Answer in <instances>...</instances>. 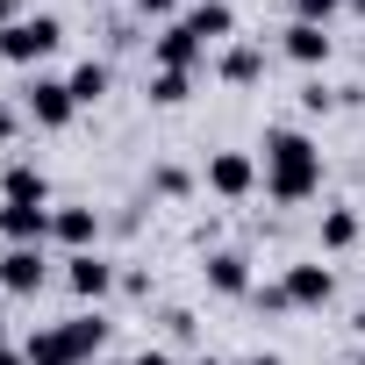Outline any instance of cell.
<instances>
[{
    "label": "cell",
    "instance_id": "cell-25",
    "mask_svg": "<svg viewBox=\"0 0 365 365\" xmlns=\"http://www.w3.org/2000/svg\"><path fill=\"white\" fill-rule=\"evenodd\" d=\"M251 365H279V358H272V351H258V358H251Z\"/></svg>",
    "mask_w": 365,
    "mask_h": 365
},
{
    "label": "cell",
    "instance_id": "cell-16",
    "mask_svg": "<svg viewBox=\"0 0 365 365\" xmlns=\"http://www.w3.org/2000/svg\"><path fill=\"white\" fill-rule=\"evenodd\" d=\"M222 79H230V86H258V79H265V51H258V43H237V51L222 58Z\"/></svg>",
    "mask_w": 365,
    "mask_h": 365
},
{
    "label": "cell",
    "instance_id": "cell-4",
    "mask_svg": "<svg viewBox=\"0 0 365 365\" xmlns=\"http://www.w3.org/2000/svg\"><path fill=\"white\" fill-rule=\"evenodd\" d=\"M208 187H215L222 201H244V194L258 187V165H251L244 150H215V158H208Z\"/></svg>",
    "mask_w": 365,
    "mask_h": 365
},
{
    "label": "cell",
    "instance_id": "cell-12",
    "mask_svg": "<svg viewBox=\"0 0 365 365\" xmlns=\"http://www.w3.org/2000/svg\"><path fill=\"white\" fill-rule=\"evenodd\" d=\"M287 58H294V65H322V58H329L322 22H294V29H287Z\"/></svg>",
    "mask_w": 365,
    "mask_h": 365
},
{
    "label": "cell",
    "instance_id": "cell-26",
    "mask_svg": "<svg viewBox=\"0 0 365 365\" xmlns=\"http://www.w3.org/2000/svg\"><path fill=\"white\" fill-rule=\"evenodd\" d=\"M0 336H8V308H0Z\"/></svg>",
    "mask_w": 365,
    "mask_h": 365
},
{
    "label": "cell",
    "instance_id": "cell-28",
    "mask_svg": "<svg viewBox=\"0 0 365 365\" xmlns=\"http://www.w3.org/2000/svg\"><path fill=\"white\" fill-rule=\"evenodd\" d=\"M201 365H222V358H201Z\"/></svg>",
    "mask_w": 365,
    "mask_h": 365
},
{
    "label": "cell",
    "instance_id": "cell-7",
    "mask_svg": "<svg viewBox=\"0 0 365 365\" xmlns=\"http://www.w3.org/2000/svg\"><path fill=\"white\" fill-rule=\"evenodd\" d=\"M72 108H79V101H72V86H65V79H36V86H29V115H36L43 129H65V122H72Z\"/></svg>",
    "mask_w": 365,
    "mask_h": 365
},
{
    "label": "cell",
    "instance_id": "cell-17",
    "mask_svg": "<svg viewBox=\"0 0 365 365\" xmlns=\"http://www.w3.org/2000/svg\"><path fill=\"white\" fill-rule=\"evenodd\" d=\"M65 86H72V101H101V93H108V65H93V58H86Z\"/></svg>",
    "mask_w": 365,
    "mask_h": 365
},
{
    "label": "cell",
    "instance_id": "cell-9",
    "mask_svg": "<svg viewBox=\"0 0 365 365\" xmlns=\"http://www.w3.org/2000/svg\"><path fill=\"white\" fill-rule=\"evenodd\" d=\"M194 58H201V43L187 36V22H172L158 36V72H194Z\"/></svg>",
    "mask_w": 365,
    "mask_h": 365
},
{
    "label": "cell",
    "instance_id": "cell-23",
    "mask_svg": "<svg viewBox=\"0 0 365 365\" xmlns=\"http://www.w3.org/2000/svg\"><path fill=\"white\" fill-rule=\"evenodd\" d=\"M15 136V108H0V143H8Z\"/></svg>",
    "mask_w": 365,
    "mask_h": 365
},
{
    "label": "cell",
    "instance_id": "cell-2",
    "mask_svg": "<svg viewBox=\"0 0 365 365\" xmlns=\"http://www.w3.org/2000/svg\"><path fill=\"white\" fill-rule=\"evenodd\" d=\"M101 344H108V322H101V315H79V322L36 329L22 358H29V365H86V358H101Z\"/></svg>",
    "mask_w": 365,
    "mask_h": 365
},
{
    "label": "cell",
    "instance_id": "cell-13",
    "mask_svg": "<svg viewBox=\"0 0 365 365\" xmlns=\"http://www.w3.org/2000/svg\"><path fill=\"white\" fill-rule=\"evenodd\" d=\"M208 287H215V294H251V265H244L237 251H215V258H208Z\"/></svg>",
    "mask_w": 365,
    "mask_h": 365
},
{
    "label": "cell",
    "instance_id": "cell-1",
    "mask_svg": "<svg viewBox=\"0 0 365 365\" xmlns=\"http://www.w3.org/2000/svg\"><path fill=\"white\" fill-rule=\"evenodd\" d=\"M322 187V150L301 129H272L265 136V194L272 201H308Z\"/></svg>",
    "mask_w": 365,
    "mask_h": 365
},
{
    "label": "cell",
    "instance_id": "cell-5",
    "mask_svg": "<svg viewBox=\"0 0 365 365\" xmlns=\"http://www.w3.org/2000/svg\"><path fill=\"white\" fill-rule=\"evenodd\" d=\"M279 294H287V308H322L336 294V279H329V265H287Z\"/></svg>",
    "mask_w": 365,
    "mask_h": 365
},
{
    "label": "cell",
    "instance_id": "cell-10",
    "mask_svg": "<svg viewBox=\"0 0 365 365\" xmlns=\"http://www.w3.org/2000/svg\"><path fill=\"white\" fill-rule=\"evenodd\" d=\"M230 29H237L230 0H201V8L187 15V36H194V43H215V36H230Z\"/></svg>",
    "mask_w": 365,
    "mask_h": 365
},
{
    "label": "cell",
    "instance_id": "cell-18",
    "mask_svg": "<svg viewBox=\"0 0 365 365\" xmlns=\"http://www.w3.org/2000/svg\"><path fill=\"white\" fill-rule=\"evenodd\" d=\"M322 244H329V251L358 244V215H351V208H329V215H322Z\"/></svg>",
    "mask_w": 365,
    "mask_h": 365
},
{
    "label": "cell",
    "instance_id": "cell-14",
    "mask_svg": "<svg viewBox=\"0 0 365 365\" xmlns=\"http://www.w3.org/2000/svg\"><path fill=\"white\" fill-rule=\"evenodd\" d=\"M108 287H115V265H101L93 251H79V258H72V294H86V301H101Z\"/></svg>",
    "mask_w": 365,
    "mask_h": 365
},
{
    "label": "cell",
    "instance_id": "cell-15",
    "mask_svg": "<svg viewBox=\"0 0 365 365\" xmlns=\"http://www.w3.org/2000/svg\"><path fill=\"white\" fill-rule=\"evenodd\" d=\"M0 194H8L15 208H43V172H36V165H8V179H0Z\"/></svg>",
    "mask_w": 365,
    "mask_h": 365
},
{
    "label": "cell",
    "instance_id": "cell-24",
    "mask_svg": "<svg viewBox=\"0 0 365 365\" xmlns=\"http://www.w3.org/2000/svg\"><path fill=\"white\" fill-rule=\"evenodd\" d=\"M0 365H29V358H15V351H8V344H0Z\"/></svg>",
    "mask_w": 365,
    "mask_h": 365
},
{
    "label": "cell",
    "instance_id": "cell-8",
    "mask_svg": "<svg viewBox=\"0 0 365 365\" xmlns=\"http://www.w3.org/2000/svg\"><path fill=\"white\" fill-rule=\"evenodd\" d=\"M43 230H51V208H0V237L8 244H43Z\"/></svg>",
    "mask_w": 365,
    "mask_h": 365
},
{
    "label": "cell",
    "instance_id": "cell-20",
    "mask_svg": "<svg viewBox=\"0 0 365 365\" xmlns=\"http://www.w3.org/2000/svg\"><path fill=\"white\" fill-rule=\"evenodd\" d=\"M336 8H351V0H301V22H329Z\"/></svg>",
    "mask_w": 365,
    "mask_h": 365
},
{
    "label": "cell",
    "instance_id": "cell-19",
    "mask_svg": "<svg viewBox=\"0 0 365 365\" xmlns=\"http://www.w3.org/2000/svg\"><path fill=\"white\" fill-rule=\"evenodd\" d=\"M187 93H194V79H187V72H158V79H150V101H158V108H179Z\"/></svg>",
    "mask_w": 365,
    "mask_h": 365
},
{
    "label": "cell",
    "instance_id": "cell-21",
    "mask_svg": "<svg viewBox=\"0 0 365 365\" xmlns=\"http://www.w3.org/2000/svg\"><path fill=\"white\" fill-rule=\"evenodd\" d=\"M122 365H172L165 351H136V358H122Z\"/></svg>",
    "mask_w": 365,
    "mask_h": 365
},
{
    "label": "cell",
    "instance_id": "cell-11",
    "mask_svg": "<svg viewBox=\"0 0 365 365\" xmlns=\"http://www.w3.org/2000/svg\"><path fill=\"white\" fill-rule=\"evenodd\" d=\"M93 230H101V215H93V208H58V215H51V237H58V244H72V251H86V244H93Z\"/></svg>",
    "mask_w": 365,
    "mask_h": 365
},
{
    "label": "cell",
    "instance_id": "cell-29",
    "mask_svg": "<svg viewBox=\"0 0 365 365\" xmlns=\"http://www.w3.org/2000/svg\"><path fill=\"white\" fill-rule=\"evenodd\" d=\"M358 365H365V358H358Z\"/></svg>",
    "mask_w": 365,
    "mask_h": 365
},
{
    "label": "cell",
    "instance_id": "cell-3",
    "mask_svg": "<svg viewBox=\"0 0 365 365\" xmlns=\"http://www.w3.org/2000/svg\"><path fill=\"white\" fill-rule=\"evenodd\" d=\"M58 43H65L58 15H22L15 29H0V58H8V65H36V58H51Z\"/></svg>",
    "mask_w": 365,
    "mask_h": 365
},
{
    "label": "cell",
    "instance_id": "cell-6",
    "mask_svg": "<svg viewBox=\"0 0 365 365\" xmlns=\"http://www.w3.org/2000/svg\"><path fill=\"white\" fill-rule=\"evenodd\" d=\"M0 287L8 294H36L43 287V244H15L8 258H0Z\"/></svg>",
    "mask_w": 365,
    "mask_h": 365
},
{
    "label": "cell",
    "instance_id": "cell-22",
    "mask_svg": "<svg viewBox=\"0 0 365 365\" xmlns=\"http://www.w3.org/2000/svg\"><path fill=\"white\" fill-rule=\"evenodd\" d=\"M136 8H143V15H172V0H136Z\"/></svg>",
    "mask_w": 365,
    "mask_h": 365
},
{
    "label": "cell",
    "instance_id": "cell-27",
    "mask_svg": "<svg viewBox=\"0 0 365 365\" xmlns=\"http://www.w3.org/2000/svg\"><path fill=\"white\" fill-rule=\"evenodd\" d=\"M351 8H358V15H365V0H351Z\"/></svg>",
    "mask_w": 365,
    "mask_h": 365
}]
</instances>
